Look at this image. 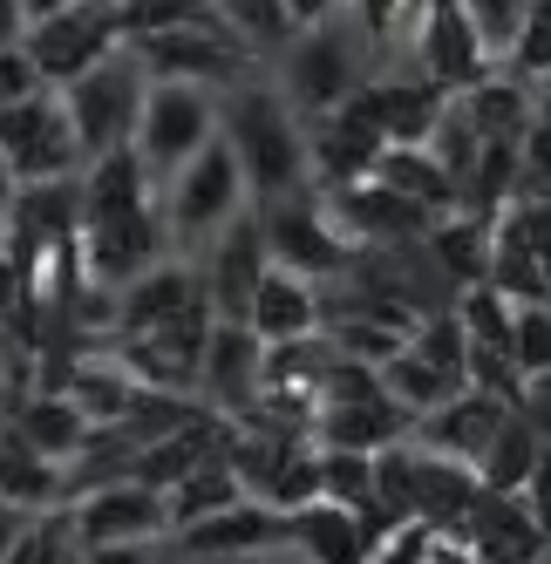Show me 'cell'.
Returning <instances> with one entry per match:
<instances>
[{"mask_svg":"<svg viewBox=\"0 0 551 564\" xmlns=\"http://www.w3.org/2000/svg\"><path fill=\"white\" fill-rule=\"evenodd\" d=\"M218 137L231 143V156H239V171L252 184V205L313 184V171H306V123H300V109L280 89H266V83L218 89Z\"/></svg>","mask_w":551,"mask_h":564,"instance_id":"obj_1","label":"cell"},{"mask_svg":"<svg viewBox=\"0 0 551 564\" xmlns=\"http://www.w3.org/2000/svg\"><path fill=\"white\" fill-rule=\"evenodd\" d=\"M375 55L381 48L354 28L347 8L327 14V21H313V28H293L287 42H280V96L300 116H327V109H341L354 89L368 83Z\"/></svg>","mask_w":551,"mask_h":564,"instance_id":"obj_2","label":"cell"},{"mask_svg":"<svg viewBox=\"0 0 551 564\" xmlns=\"http://www.w3.org/2000/svg\"><path fill=\"white\" fill-rule=\"evenodd\" d=\"M156 205H164L171 252L191 259L198 246H212V238H218L231 218H239V212H252V184H246V171H239V156H231V143L212 137L205 150H191L184 164L164 177Z\"/></svg>","mask_w":551,"mask_h":564,"instance_id":"obj_3","label":"cell"},{"mask_svg":"<svg viewBox=\"0 0 551 564\" xmlns=\"http://www.w3.org/2000/svg\"><path fill=\"white\" fill-rule=\"evenodd\" d=\"M218 137V89L212 83H171V75H150L143 89V109H137V130H130V150L143 156V171L164 177L184 164L191 150H205Z\"/></svg>","mask_w":551,"mask_h":564,"instance_id":"obj_4","label":"cell"},{"mask_svg":"<svg viewBox=\"0 0 551 564\" xmlns=\"http://www.w3.org/2000/svg\"><path fill=\"white\" fill-rule=\"evenodd\" d=\"M143 89H150V68L137 62V48H109L96 68H83L75 83H62V109L75 137H83V156H102V150H123L130 130H137V109H143Z\"/></svg>","mask_w":551,"mask_h":564,"instance_id":"obj_5","label":"cell"},{"mask_svg":"<svg viewBox=\"0 0 551 564\" xmlns=\"http://www.w3.org/2000/svg\"><path fill=\"white\" fill-rule=\"evenodd\" d=\"M0 156L14 164L21 184H48V177H75L89 164L83 156V137H75L68 109H62V89H28L21 102L0 109Z\"/></svg>","mask_w":551,"mask_h":564,"instance_id":"obj_6","label":"cell"},{"mask_svg":"<svg viewBox=\"0 0 551 564\" xmlns=\"http://www.w3.org/2000/svg\"><path fill=\"white\" fill-rule=\"evenodd\" d=\"M252 212H259V231H266V252L280 259V265H293V272H306V279L347 272L354 246H347V231L334 225L321 184L287 191V197H266V205H252Z\"/></svg>","mask_w":551,"mask_h":564,"instance_id":"obj_7","label":"cell"},{"mask_svg":"<svg viewBox=\"0 0 551 564\" xmlns=\"http://www.w3.org/2000/svg\"><path fill=\"white\" fill-rule=\"evenodd\" d=\"M62 517H68L75 551H96V544H156V538H171V503H164V490H150L143 476L96 482V490L68 497Z\"/></svg>","mask_w":551,"mask_h":564,"instance_id":"obj_8","label":"cell"},{"mask_svg":"<svg viewBox=\"0 0 551 564\" xmlns=\"http://www.w3.org/2000/svg\"><path fill=\"white\" fill-rule=\"evenodd\" d=\"M21 48L34 62V75H42L48 89L75 83L83 68H96L109 48H123V28H116V0H75V8L34 21L21 34Z\"/></svg>","mask_w":551,"mask_h":564,"instance_id":"obj_9","label":"cell"},{"mask_svg":"<svg viewBox=\"0 0 551 564\" xmlns=\"http://www.w3.org/2000/svg\"><path fill=\"white\" fill-rule=\"evenodd\" d=\"M327 212L347 231L354 252H368V246H415V238H429V225H436V212L415 205L409 191H396V184L375 177V171L334 184L327 191Z\"/></svg>","mask_w":551,"mask_h":564,"instance_id":"obj_10","label":"cell"},{"mask_svg":"<svg viewBox=\"0 0 551 564\" xmlns=\"http://www.w3.org/2000/svg\"><path fill=\"white\" fill-rule=\"evenodd\" d=\"M130 48L150 75H171V83L231 89V83H246V68H252V48L231 28H164V34H137Z\"/></svg>","mask_w":551,"mask_h":564,"instance_id":"obj_11","label":"cell"},{"mask_svg":"<svg viewBox=\"0 0 551 564\" xmlns=\"http://www.w3.org/2000/svg\"><path fill=\"white\" fill-rule=\"evenodd\" d=\"M259 388H266V340L246 327V319H212V340L198 360V388L205 409H218L225 422H246L259 409Z\"/></svg>","mask_w":551,"mask_h":564,"instance_id":"obj_12","label":"cell"},{"mask_svg":"<svg viewBox=\"0 0 551 564\" xmlns=\"http://www.w3.org/2000/svg\"><path fill=\"white\" fill-rule=\"evenodd\" d=\"M456 538L469 544L477 564H544L551 557V531L525 503V490H477L469 517L456 523Z\"/></svg>","mask_w":551,"mask_h":564,"instance_id":"obj_13","label":"cell"},{"mask_svg":"<svg viewBox=\"0 0 551 564\" xmlns=\"http://www.w3.org/2000/svg\"><path fill=\"white\" fill-rule=\"evenodd\" d=\"M456 319H463V340H469V388H490V394H510L518 401V354H510V300L490 286V279H469L463 300H456Z\"/></svg>","mask_w":551,"mask_h":564,"instance_id":"obj_14","label":"cell"},{"mask_svg":"<svg viewBox=\"0 0 551 564\" xmlns=\"http://www.w3.org/2000/svg\"><path fill=\"white\" fill-rule=\"evenodd\" d=\"M198 279H205V300L218 319H246L252 306V286H259V272H266V231H259V212H239L212 246H198Z\"/></svg>","mask_w":551,"mask_h":564,"instance_id":"obj_15","label":"cell"},{"mask_svg":"<svg viewBox=\"0 0 551 564\" xmlns=\"http://www.w3.org/2000/svg\"><path fill=\"white\" fill-rule=\"evenodd\" d=\"M164 544L177 557H198V564H212V557H252L266 544H287V510H272L266 497H239V503H225V510H212L198 523H184V531H171Z\"/></svg>","mask_w":551,"mask_h":564,"instance_id":"obj_16","label":"cell"},{"mask_svg":"<svg viewBox=\"0 0 551 564\" xmlns=\"http://www.w3.org/2000/svg\"><path fill=\"white\" fill-rule=\"evenodd\" d=\"M409 55H415V75H429L436 89H469L477 75H490V55L477 48V28L463 21L456 0H429L415 34H409Z\"/></svg>","mask_w":551,"mask_h":564,"instance_id":"obj_17","label":"cell"},{"mask_svg":"<svg viewBox=\"0 0 551 564\" xmlns=\"http://www.w3.org/2000/svg\"><path fill=\"white\" fill-rule=\"evenodd\" d=\"M321 319H327L321 279H306V272H293L280 259H266L259 286H252V306H246V327L259 340H306V334H321Z\"/></svg>","mask_w":551,"mask_h":564,"instance_id":"obj_18","label":"cell"},{"mask_svg":"<svg viewBox=\"0 0 551 564\" xmlns=\"http://www.w3.org/2000/svg\"><path fill=\"white\" fill-rule=\"evenodd\" d=\"M518 409L510 394H490V388H456L450 401H436L429 415H415V442H429V449H443V456H463L469 469L484 463L490 449V435L497 422Z\"/></svg>","mask_w":551,"mask_h":564,"instance_id":"obj_19","label":"cell"},{"mask_svg":"<svg viewBox=\"0 0 551 564\" xmlns=\"http://www.w3.org/2000/svg\"><path fill=\"white\" fill-rule=\"evenodd\" d=\"M306 435L321 442V449H388V442H402L415 435V415L402 409V401H388V394H354V401H321L306 422Z\"/></svg>","mask_w":551,"mask_h":564,"instance_id":"obj_20","label":"cell"},{"mask_svg":"<svg viewBox=\"0 0 551 564\" xmlns=\"http://www.w3.org/2000/svg\"><path fill=\"white\" fill-rule=\"evenodd\" d=\"M287 544L306 564H361L368 557V523H361V510H347L334 497H313V503L287 510Z\"/></svg>","mask_w":551,"mask_h":564,"instance_id":"obj_21","label":"cell"},{"mask_svg":"<svg viewBox=\"0 0 551 564\" xmlns=\"http://www.w3.org/2000/svg\"><path fill=\"white\" fill-rule=\"evenodd\" d=\"M8 429L28 442V449H42V456L68 463V456L89 442V429H96V422L75 409V394H68V388H42V381H34V388L14 401V409H8Z\"/></svg>","mask_w":551,"mask_h":564,"instance_id":"obj_22","label":"cell"},{"mask_svg":"<svg viewBox=\"0 0 551 564\" xmlns=\"http://www.w3.org/2000/svg\"><path fill=\"white\" fill-rule=\"evenodd\" d=\"M477 490H484V476L463 456H443V449H429V442H415V517H429L436 531H456L469 517V503H477Z\"/></svg>","mask_w":551,"mask_h":564,"instance_id":"obj_23","label":"cell"},{"mask_svg":"<svg viewBox=\"0 0 551 564\" xmlns=\"http://www.w3.org/2000/svg\"><path fill=\"white\" fill-rule=\"evenodd\" d=\"M0 497L21 503V510H55L62 503V463L28 449L8 422H0Z\"/></svg>","mask_w":551,"mask_h":564,"instance_id":"obj_24","label":"cell"},{"mask_svg":"<svg viewBox=\"0 0 551 564\" xmlns=\"http://www.w3.org/2000/svg\"><path fill=\"white\" fill-rule=\"evenodd\" d=\"M246 490H239V476H231V463H225V449L218 456H205L198 469H184L171 490H164V503H171V531H184V523H198V517H212V510H225V503H239Z\"/></svg>","mask_w":551,"mask_h":564,"instance_id":"obj_25","label":"cell"},{"mask_svg":"<svg viewBox=\"0 0 551 564\" xmlns=\"http://www.w3.org/2000/svg\"><path fill=\"white\" fill-rule=\"evenodd\" d=\"M538 422L525 415V409H510L504 422H497V435H490V449H484V463H477V476H484V490H525V476H531V463H538Z\"/></svg>","mask_w":551,"mask_h":564,"instance_id":"obj_26","label":"cell"},{"mask_svg":"<svg viewBox=\"0 0 551 564\" xmlns=\"http://www.w3.org/2000/svg\"><path fill=\"white\" fill-rule=\"evenodd\" d=\"M381 394H388V401H402L409 415H429L436 401H450V394H456V381H450L443 368H429V360L402 340L396 354L381 360Z\"/></svg>","mask_w":551,"mask_h":564,"instance_id":"obj_27","label":"cell"},{"mask_svg":"<svg viewBox=\"0 0 551 564\" xmlns=\"http://www.w3.org/2000/svg\"><path fill=\"white\" fill-rule=\"evenodd\" d=\"M218 8V21L239 34V42L252 48V55H272L293 34V14H287V0H212Z\"/></svg>","mask_w":551,"mask_h":564,"instance_id":"obj_28","label":"cell"},{"mask_svg":"<svg viewBox=\"0 0 551 564\" xmlns=\"http://www.w3.org/2000/svg\"><path fill=\"white\" fill-rule=\"evenodd\" d=\"M510 354L518 375H551V293L510 300Z\"/></svg>","mask_w":551,"mask_h":564,"instance_id":"obj_29","label":"cell"},{"mask_svg":"<svg viewBox=\"0 0 551 564\" xmlns=\"http://www.w3.org/2000/svg\"><path fill=\"white\" fill-rule=\"evenodd\" d=\"M463 21L477 28V48L490 55V68L510 62V48H518V28H525V8L531 0H456Z\"/></svg>","mask_w":551,"mask_h":564,"instance_id":"obj_30","label":"cell"},{"mask_svg":"<svg viewBox=\"0 0 551 564\" xmlns=\"http://www.w3.org/2000/svg\"><path fill=\"white\" fill-rule=\"evenodd\" d=\"M422 8H429V0H347L354 28H361L375 48H409V34H415Z\"/></svg>","mask_w":551,"mask_h":564,"instance_id":"obj_31","label":"cell"},{"mask_svg":"<svg viewBox=\"0 0 551 564\" xmlns=\"http://www.w3.org/2000/svg\"><path fill=\"white\" fill-rule=\"evenodd\" d=\"M504 75H518V83H531V89L551 83V0H531L525 8V28H518V48H510Z\"/></svg>","mask_w":551,"mask_h":564,"instance_id":"obj_32","label":"cell"},{"mask_svg":"<svg viewBox=\"0 0 551 564\" xmlns=\"http://www.w3.org/2000/svg\"><path fill=\"white\" fill-rule=\"evenodd\" d=\"M368 490H375V456H361V449H321V497L361 510Z\"/></svg>","mask_w":551,"mask_h":564,"instance_id":"obj_33","label":"cell"},{"mask_svg":"<svg viewBox=\"0 0 551 564\" xmlns=\"http://www.w3.org/2000/svg\"><path fill=\"white\" fill-rule=\"evenodd\" d=\"M83 551H75V538H68V517H62V503L55 510H42L28 523V538L8 551V564H75Z\"/></svg>","mask_w":551,"mask_h":564,"instance_id":"obj_34","label":"cell"},{"mask_svg":"<svg viewBox=\"0 0 551 564\" xmlns=\"http://www.w3.org/2000/svg\"><path fill=\"white\" fill-rule=\"evenodd\" d=\"M436 557V523L429 517H402V523H388V531L368 544L361 564H429Z\"/></svg>","mask_w":551,"mask_h":564,"instance_id":"obj_35","label":"cell"},{"mask_svg":"<svg viewBox=\"0 0 551 564\" xmlns=\"http://www.w3.org/2000/svg\"><path fill=\"white\" fill-rule=\"evenodd\" d=\"M28 89H42V75H34L28 48H0V109H8V102H21Z\"/></svg>","mask_w":551,"mask_h":564,"instance_id":"obj_36","label":"cell"},{"mask_svg":"<svg viewBox=\"0 0 551 564\" xmlns=\"http://www.w3.org/2000/svg\"><path fill=\"white\" fill-rule=\"evenodd\" d=\"M75 564H164V538H156V544H96Z\"/></svg>","mask_w":551,"mask_h":564,"instance_id":"obj_37","label":"cell"},{"mask_svg":"<svg viewBox=\"0 0 551 564\" xmlns=\"http://www.w3.org/2000/svg\"><path fill=\"white\" fill-rule=\"evenodd\" d=\"M34 517H42V510H21V503L0 497V564H8V551L28 538V523H34Z\"/></svg>","mask_w":551,"mask_h":564,"instance_id":"obj_38","label":"cell"},{"mask_svg":"<svg viewBox=\"0 0 551 564\" xmlns=\"http://www.w3.org/2000/svg\"><path fill=\"white\" fill-rule=\"evenodd\" d=\"M347 0H287V14H293V28H313V21H327V14H341Z\"/></svg>","mask_w":551,"mask_h":564,"instance_id":"obj_39","label":"cell"},{"mask_svg":"<svg viewBox=\"0 0 551 564\" xmlns=\"http://www.w3.org/2000/svg\"><path fill=\"white\" fill-rule=\"evenodd\" d=\"M21 34H28L21 0H0V48H21Z\"/></svg>","mask_w":551,"mask_h":564,"instance_id":"obj_40","label":"cell"},{"mask_svg":"<svg viewBox=\"0 0 551 564\" xmlns=\"http://www.w3.org/2000/svg\"><path fill=\"white\" fill-rule=\"evenodd\" d=\"M14 191H21V177H14V164H8V156H0V218L14 212Z\"/></svg>","mask_w":551,"mask_h":564,"instance_id":"obj_41","label":"cell"},{"mask_svg":"<svg viewBox=\"0 0 551 564\" xmlns=\"http://www.w3.org/2000/svg\"><path fill=\"white\" fill-rule=\"evenodd\" d=\"M62 8H75V0H21V14H28V28H34V21H48V14H62Z\"/></svg>","mask_w":551,"mask_h":564,"instance_id":"obj_42","label":"cell"},{"mask_svg":"<svg viewBox=\"0 0 551 564\" xmlns=\"http://www.w3.org/2000/svg\"><path fill=\"white\" fill-rule=\"evenodd\" d=\"M544 564H551V557H544Z\"/></svg>","mask_w":551,"mask_h":564,"instance_id":"obj_43","label":"cell"}]
</instances>
